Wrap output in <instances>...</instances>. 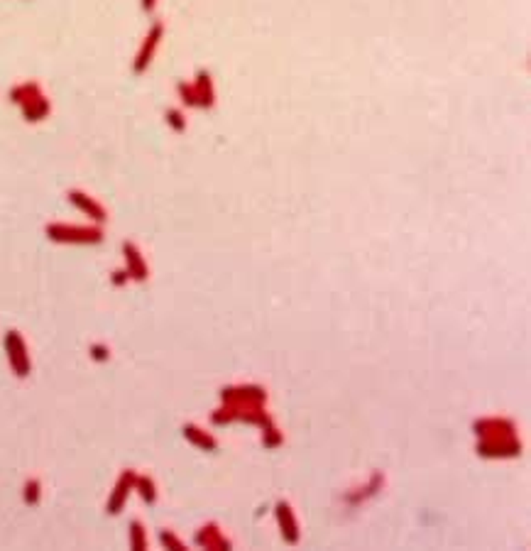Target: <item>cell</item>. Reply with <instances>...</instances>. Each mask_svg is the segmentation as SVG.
Wrapping results in <instances>:
<instances>
[{
    "label": "cell",
    "instance_id": "cell-1",
    "mask_svg": "<svg viewBox=\"0 0 531 551\" xmlns=\"http://www.w3.org/2000/svg\"><path fill=\"white\" fill-rule=\"evenodd\" d=\"M49 240L69 245H98L103 243L100 226H69V223H49L44 228Z\"/></svg>",
    "mask_w": 531,
    "mask_h": 551
},
{
    "label": "cell",
    "instance_id": "cell-2",
    "mask_svg": "<svg viewBox=\"0 0 531 551\" xmlns=\"http://www.w3.org/2000/svg\"><path fill=\"white\" fill-rule=\"evenodd\" d=\"M3 345H6V353H8V363H10L12 372H15L17 377H27L32 370V363H30V353H27V343L25 338L20 336V331H8L6 334V341H3Z\"/></svg>",
    "mask_w": 531,
    "mask_h": 551
},
{
    "label": "cell",
    "instance_id": "cell-3",
    "mask_svg": "<svg viewBox=\"0 0 531 551\" xmlns=\"http://www.w3.org/2000/svg\"><path fill=\"white\" fill-rule=\"evenodd\" d=\"M162 37H164V22H159V20H157L152 27H150L147 37H145V42L140 44V49H137L135 62H132V71H135L137 76L147 71V66H150V64H152L154 52H157V47H159V42H162Z\"/></svg>",
    "mask_w": 531,
    "mask_h": 551
},
{
    "label": "cell",
    "instance_id": "cell-4",
    "mask_svg": "<svg viewBox=\"0 0 531 551\" xmlns=\"http://www.w3.org/2000/svg\"><path fill=\"white\" fill-rule=\"evenodd\" d=\"M135 476H137V473L130 471V468H127V471H123V476L118 478V482H116V488H113L111 498H108L105 512H108V514H120L123 512L127 498H130V493L135 490Z\"/></svg>",
    "mask_w": 531,
    "mask_h": 551
},
{
    "label": "cell",
    "instance_id": "cell-5",
    "mask_svg": "<svg viewBox=\"0 0 531 551\" xmlns=\"http://www.w3.org/2000/svg\"><path fill=\"white\" fill-rule=\"evenodd\" d=\"M66 199L71 204H74L76 208H79L81 213H86V216L91 218L93 223H98V226H103L105 221H108V211H105L103 206H100L98 201H96L93 197H89L86 191H79V189H71L66 194Z\"/></svg>",
    "mask_w": 531,
    "mask_h": 551
},
{
    "label": "cell",
    "instance_id": "cell-6",
    "mask_svg": "<svg viewBox=\"0 0 531 551\" xmlns=\"http://www.w3.org/2000/svg\"><path fill=\"white\" fill-rule=\"evenodd\" d=\"M478 453L480 456H516L521 453V444L514 439V436H505V439H483L478 444Z\"/></svg>",
    "mask_w": 531,
    "mask_h": 551
},
{
    "label": "cell",
    "instance_id": "cell-7",
    "mask_svg": "<svg viewBox=\"0 0 531 551\" xmlns=\"http://www.w3.org/2000/svg\"><path fill=\"white\" fill-rule=\"evenodd\" d=\"M123 258H125V270H127V275H130V280H135V282L147 280L150 267H147L143 253H140V248H137L135 243H130V240L123 243Z\"/></svg>",
    "mask_w": 531,
    "mask_h": 551
},
{
    "label": "cell",
    "instance_id": "cell-8",
    "mask_svg": "<svg viewBox=\"0 0 531 551\" xmlns=\"http://www.w3.org/2000/svg\"><path fill=\"white\" fill-rule=\"evenodd\" d=\"M274 514H277V522H279V527H282V536H285V541L296 544V541H299V525H296V520H294V509H291V505L285 503V500H279V503L274 505Z\"/></svg>",
    "mask_w": 531,
    "mask_h": 551
},
{
    "label": "cell",
    "instance_id": "cell-9",
    "mask_svg": "<svg viewBox=\"0 0 531 551\" xmlns=\"http://www.w3.org/2000/svg\"><path fill=\"white\" fill-rule=\"evenodd\" d=\"M475 434L483 439H505V436H514V424L507 419H485V422H475Z\"/></svg>",
    "mask_w": 531,
    "mask_h": 551
},
{
    "label": "cell",
    "instance_id": "cell-10",
    "mask_svg": "<svg viewBox=\"0 0 531 551\" xmlns=\"http://www.w3.org/2000/svg\"><path fill=\"white\" fill-rule=\"evenodd\" d=\"M194 91H196V101H199V108H213V106H216V91H213V79H210V74L206 69L196 71Z\"/></svg>",
    "mask_w": 531,
    "mask_h": 551
},
{
    "label": "cell",
    "instance_id": "cell-11",
    "mask_svg": "<svg viewBox=\"0 0 531 551\" xmlns=\"http://www.w3.org/2000/svg\"><path fill=\"white\" fill-rule=\"evenodd\" d=\"M22 108V118H25L27 123H39L44 120V118L49 116V111H52V106H49V98H44V93H39L37 98H32V101H27Z\"/></svg>",
    "mask_w": 531,
    "mask_h": 551
},
{
    "label": "cell",
    "instance_id": "cell-12",
    "mask_svg": "<svg viewBox=\"0 0 531 551\" xmlns=\"http://www.w3.org/2000/svg\"><path fill=\"white\" fill-rule=\"evenodd\" d=\"M196 544L206 546V549H231V541L223 539L216 525H208V527H204V530H199V534H196Z\"/></svg>",
    "mask_w": 531,
    "mask_h": 551
},
{
    "label": "cell",
    "instance_id": "cell-13",
    "mask_svg": "<svg viewBox=\"0 0 531 551\" xmlns=\"http://www.w3.org/2000/svg\"><path fill=\"white\" fill-rule=\"evenodd\" d=\"M42 93V89H39L37 81H25V84H17L10 89V101L15 103V106H25L27 101H32V98H37V96Z\"/></svg>",
    "mask_w": 531,
    "mask_h": 551
},
{
    "label": "cell",
    "instance_id": "cell-14",
    "mask_svg": "<svg viewBox=\"0 0 531 551\" xmlns=\"http://www.w3.org/2000/svg\"><path fill=\"white\" fill-rule=\"evenodd\" d=\"M184 436L191 441V444L199 446V449H204V451H216L218 449L216 439H213L210 434H206L204 429H199L196 424H186L184 426Z\"/></svg>",
    "mask_w": 531,
    "mask_h": 551
},
{
    "label": "cell",
    "instance_id": "cell-15",
    "mask_svg": "<svg viewBox=\"0 0 531 551\" xmlns=\"http://www.w3.org/2000/svg\"><path fill=\"white\" fill-rule=\"evenodd\" d=\"M135 490L140 493V498H143L147 505L157 503V485H154L152 478H147V476H135Z\"/></svg>",
    "mask_w": 531,
    "mask_h": 551
},
{
    "label": "cell",
    "instance_id": "cell-16",
    "mask_svg": "<svg viewBox=\"0 0 531 551\" xmlns=\"http://www.w3.org/2000/svg\"><path fill=\"white\" fill-rule=\"evenodd\" d=\"M130 546L135 551H145V549H147V534H145L143 522H137V520L130 522Z\"/></svg>",
    "mask_w": 531,
    "mask_h": 551
},
{
    "label": "cell",
    "instance_id": "cell-17",
    "mask_svg": "<svg viewBox=\"0 0 531 551\" xmlns=\"http://www.w3.org/2000/svg\"><path fill=\"white\" fill-rule=\"evenodd\" d=\"M39 498H42V482L37 478H32V480L25 482V490H22V500L27 505H37Z\"/></svg>",
    "mask_w": 531,
    "mask_h": 551
},
{
    "label": "cell",
    "instance_id": "cell-18",
    "mask_svg": "<svg viewBox=\"0 0 531 551\" xmlns=\"http://www.w3.org/2000/svg\"><path fill=\"white\" fill-rule=\"evenodd\" d=\"M164 118H167V125L172 127L174 133H186V118L181 111H177V108H169L167 113H164Z\"/></svg>",
    "mask_w": 531,
    "mask_h": 551
},
{
    "label": "cell",
    "instance_id": "cell-19",
    "mask_svg": "<svg viewBox=\"0 0 531 551\" xmlns=\"http://www.w3.org/2000/svg\"><path fill=\"white\" fill-rule=\"evenodd\" d=\"M177 93H179V98H181V103H184V106L199 108V101H196V91H194V86H191V84L179 81V84H177Z\"/></svg>",
    "mask_w": 531,
    "mask_h": 551
},
{
    "label": "cell",
    "instance_id": "cell-20",
    "mask_svg": "<svg viewBox=\"0 0 531 551\" xmlns=\"http://www.w3.org/2000/svg\"><path fill=\"white\" fill-rule=\"evenodd\" d=\"M159 541H162V546H167V549H172V551H184L186 549L184 541H181L179 536H174L169 530L159 532Z\"/></svg>",
    "mask_w": 531,
    "mask_h": 551
},
{
    "label": "cell",
    "instance_id": "cell-21",
    "mask_svg": "<svg viewBox=\"0 0 531 551\" xmlns=\"http://www.w3.org/2000/svg\"><path fill=\"white\" fill-rule=\"evenodd\" d=\"M91 358H93V361H108V358H111V350H108V345H103V343H93L91 345Z\"/></svg>",
    "mask_w": 531,
    "mask_h": 551
},
{
    "label": "cell",
    "instance_id": "cell-22",
    "mask_svg": "<svg viewBox=\"0 0 531 551\" xmlns=\"http://www.w3.org/2000/svg\"><path fill=\"white\" fill-rule=\"evenodd\" d=\"M127 280H130V275H127V270L123 267V270H113V275H111V282L116 287H123V284H127Z\"/></svg>",
    "mask_w": 531,
    "mask_h": 551
},
{
    "label": "cell",
    "instance_id": "cell-23",
    "mask_svg": "<svg viewBox=\"0 0 531 551\" xmlns=\"http://www.w3.org/2000/svg\"><path fill=\"white\" fill-rule=\"evenodd\" d=\"M154 8H157V0H143V10L145 12H154Z\"/></svg>",
    "mask_w": 531,
    "mask_h": 551
}]
</instances>
